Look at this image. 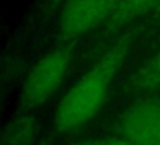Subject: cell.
<instances>
[{"label":"cell","instance_id":"9c48e42d","mask_svg":"<svg viewBox=\"0 0 160 145\" xmlns=\"http://www.w3.org/2000/svg\"><path fill=\"white\" fill-rule=\"evenodd\" d=\"M39 10L44 16H52L61 9L62 4L66 0H38Z\"/></svg>","mask_w":160,"mask_h":145},{"label":"cell","instance_id":"52a82bcc","mask_svg":"<svg viewBox=\"0 0 160 145\" xmlns=\"http://www.w3.org/2000/svg\"><path fill=\"white\" fill-rule=\"evenodd\" d=\"M38 131L39 124L32 111L20 109L5 124L0 145H32Z\"/></svg>","mask_w":160,"mask_h":145},{"label":"cell","instance_id":"ba28073f","mask_svg":"<svg viewBox=\"0 0 160 145\" xmlns=\"http://www.w3.org/2000/svg\"><path fill=\"white\" fill-rule=\"evenodd\" d=\"M72 145H135L131 141L118 136V135H109V136H101V138H89V139H81L75 141Z\"/></svg>","mask_w":160,"mask_h":145},{"label":"cell","instance_id":"6da1fadb","mask_svg":"<svg viewBox=\"0 0 160 145\" xmlns=\"http://www.w3.org/2000/svg\"><path fill=\"white\" fill-rule=\"evenodd\" d=\"M151 22L145 20L122 30L112 44L71 85L58 102L52 115V128L59 134L81 130L104 108L111 86L125 65L139 38Z\"/></svg>","mask_w":160,"mask_h":145},{"label":"cell","instance_id":"8992f818","mask_svg":"<svg viewBox=\"0 0 160 145\" xmlns=\"http://www.w3.org/2000/svg\"><path fill=\"white\" fill-rule=\"evenodd\" d=\"M160 10V0H122L108 22L101 28L104 36L115 35L141 20L148 14Z\"/></svg>","mask_w":160,"mask_h":145},{"label":"cell","instance_id":"7a4b0ae2","mask_svg":"<svg viewBox=\"0 0 160 145\" xmlns=\"http://www.w3.org/2000/svg\"><path fill=\"white\" fill-rule=\"evenodd\" d=\"M78 42H59L34 62L24 80L20 109L34 111L58 91L70 70Z\"/></svg>","mask_w":160,"mask_h":145},{"label":"cell","instance_id":"3957f363","mask_svg":"<svg viewBox=\"0 0 160 145\" xmlns=\"http://www.w3.org/2000/svg\"><path fill=\"white\" fill-rule=\"evenodd\" d=\"M122 0H66L56 18V40L76 42L102 28Z\"/></svg>","mask_w":160,"mask_h":145},{"label":"cell","instance_id":"277c9868","mask_svg":"<svg viewBox=\"0 0 160 145\" xmlns=\"http://www.w3.org/2000/svg\"><path fill=\"white\" fill-rule=\"evenodd\" d=\"M110 131L135 145H160V94L136 96L116 116Z\"/></svg>","mask_w":160,"mask_h":145},{"label":"cell","instance_id":"5b68a950","mask_svg":"<svg viewBox=\"0 0 160 145\" xmlns=\"http://www.w3.org/2000/svg\"><path fill=\"white\" fill-rule=\"evenodd\" d=\"M121 91L135 98L160 94V49L125 79Z\"/></svg>","mask_w":160,"mask_h":145}]
</instances>
